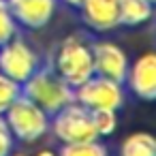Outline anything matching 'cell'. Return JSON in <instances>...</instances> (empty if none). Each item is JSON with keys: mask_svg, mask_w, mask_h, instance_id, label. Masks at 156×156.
<instances>
[{"mask_svg": "<svg viewBox=\"0 0 156 156\" xmlns=\"http://www.w3.org/2000/svg\"><path fill=\"white\" fill-rule=\"evenodd\" d=\"M22 94L49 115L75 101V88L69 86L54 66H39L22 83Z\"/></svg>", "mask_w": 156, "mask_h": 156, "instance_id": "cell-1", "label": "cell"}, {"mask_svg": "<svg viewBox=\"0 0 156 156\" xmlns=\"http://www.w3.org/2000/svg\"><path fill=\"white\" fill-rule=\"evenodd\" d=\"M51 66L69 86H73V88L81 86L86 79H90L94 75L90 41H86L81 34L64 37L60 41V45L56 47Z\"/></svg>", "mask_w": 156, "mask_h": 156, "instance_id": "cell-2", "label": "cell"}, {"mask_svg": "<svg viewBox=\"0 0 156 156\" xmlns=\"http://www.w3.org/2000/svg\"><path fill=\"white\" fill-rule=\"evenodd\" d=\"M5 122L15 137V141L34 143L43 135L49 133V113H45L39 105H34L30 98L20 94L11 107L5 111Z\"/></svg>", "mask_w": 156, "mask_h": 156, "instance_id": "cell-3", "label": "cell"}, {"mask_svg": "<svg viewBox=\"0 0 156 156\" xmlns=\"http://www.w3.org/2000/svg\"><path fill=\"white\" fill-rule=\"evenodd\" d=\"M49 130L60 143H79L98 139L94 133L90 109L77 101L64 105L54 115H49Z\"/></svg>", "mask_w": 156, "mask_h": 156, "instance_id": "cell-4", "label": "cell"}, {"mask_svg": "<svg viewBox=\"0 0 156 156\" xmlns=\"http://www.w3.org/2000/svg\"><path fill=\"white\" fill-rule=\"evenodd\" d=\"M41 66L39 51L22 37H11L0 45V73H5L20 86Z\"/></svg>", "mask_w": 156, "mask_h": 156, "instance_id": "cell-5", "label": "cell"}, {"mask_svg": "<svg viewBox=\"0 0 156 156\" xmlns=\"http://www.w3.org/2000/svg\"><path fill=\"white\" fill-rule=\"evenodd\" d=\"M75 101L88 109H115L120 111L126 103V92L122 81L109 77L92 75L81 86L75 88Z\"/></svg>", "mask_w": 156, "mask_h": 156, "instance_id": "cell-6", "label": "cell"}, {"mask_svg": "<svg viewBox=\"0 0 156 156\" xmlns=\"http://www.w3.org/2000/svg\"><path fill=\"white\" fill-rule=\"evenodd\" d=\"M92 64H94V75L101 77H109L113 81H122L126 79L128 73V54L124 51V47H120L118 43L109 41V39H101V41H92Z\"/></svg>", "mask_w": 156, "mask_h": 156, "instance_id": "cell-7", "label": "cell"}, {"mask_svg": "<svg viewBox=\"0 0 156 156\" xmlns=\"http://www.w3.org/2000/svg\"><path fill=\"white\" fill-rule=\"evenodd\" d=\"M17 26L28 30H43L58 11V0H7Z\"/></svg>", "mask_w": 156, "mask_h": 156, "instance_id": "cell-8", "label": "cell"}, {"mask_svg": "<svg viewBox=\"0 0 156 156\" xmlns=\"http://www.w3.org/2000/svg\"><path fill=\"white\" fill-rule=\"evenodd\" d=\"M124 81L139 101L152 103L156 98V56L152 51L141 54L133 64H128Z\"/></svg>", "mask_w": 156, "mask_h": 156, "instance_id": "cell-9", "label": "cell"}, {"mask_svg": "<svg viewBox=\"0 0 156 156\" xmlns=\"http://www.w3.org/2000/svg\"><path fill=\"white\" fill-rule=\"evenodd\" d=\"M77 11L81 15V22L92 32L105 34L120 28L118 0H83Z\"/></svg>", "mask_w": 156, "mask_h": 156, "instance_id": "cell-10", "label": "cell"}, {"mask_svg": "<svg viewBox=\"0 0 156 156\" xmlns=\"http://www.w3.org/2000/svg\"><path fill=\"white\" fill-rule=\"evenodd\" d=\"M120 26L137 28L154 17V0H118Z\"/></svg>", "mask_w": 156, "mask_h": 156, "instance_id": "cell-11", "label": "cell"}, {"mask_svg": "<svg viewBox=\"0 0 156 156\" xmlns=\"http://www.w3.org/2000/svg\"><path fill=\"white\" fill-rule=\"evenodd\" d=\"M120 156H156V139L147 130H137L120 143Z\"/></svg>", "mask_w": 156, "mask_h": 156, "instance_id": "cell-12", "label": "cell"}, {"mask_svg": "<svg viewBox=\"0 0 156 156\" xmlns=\"http://www.w3.org/2000/svg\"><path fill=\"white\" fill-rule=\"evenodd\" d=\"M92 115V124H94V133L98 139L103 137H111L118 128V111L115 109H90Z\"/></svg>", "mask_w": 156, "mask_h": 156, "instance_id": "cell-13", "label": "cell"}, {"mask_svg": "<svg viewBox=\"0 0 156 156\" xmlns=\"http://www.w3.org/2000/svg\"><path fill=\"white\" fill-rule=\"evenodd\" d=\"M58 156H109V152L101 143V139H92L79 143H62Z\"/></svg>", "mask_w": 156, "mask_h": 156, "instance_id": "cell-14", "label": "cell"}, {"mask_svg": "<svg viewBox=\"0 0 156 156\" xmlns=\"http://www.w3.org/2000/svg\"><path fill=\"white\" fill-rule=\"evenodd\" d=\"M20 94H22V86L11 77H7L5 73H0V115H5V111Z\"/></svg>", "mask_w": 156, "mask_h": 156, "instance_id": "cell-15", "label": "cell"}, {"mask_svg": "<svg viewBox=\"0 0 156 156\" xmlns=\"http://www.w3.org/2000/svg\"><path fill=\"white\" fill-rule=\"evenodd\" d=\"M17 24L11 15V9L7 5V0H0V45H2L5 41H9L11 37L17 34Z\"/></svg>", "mask_w": 156, "mask_h": 156, "instance_id": "cell-16", "label": "cell"}, {"mask_svg": "<svg viewBox=\"0 0 156 156\" xmlns=\"http://www.w3.org/2000/svg\"><path fill=\"white\" fill-rule=\"evenodd\" d=\"M13 143H15V137L11 135L5 118L0 115V156H9L13 152Z\"/></svg>", "mask_w": 156, "mask_h": 156, "instance_id": "cell-17", "label": "cell"}, {"mask_svg": "<svg viewBox=\"0 0 156 156\" xmlns=\"http://www.w3.org/2000/svg\"><path fill=\"white\" fill-rule=\"evenodd\" d=\"M64 5H69V7H73V9H79V5L83 2V0H62Z\"/></svg>", "mask_w": 156, "mask_h": 156, "instance_id": "cell-18", "label": "cell"}, {"mask_svg": "<svg viewBox=\"0 0 156 156\" xmlns=\"http://www.w3.org/2000/svg\"><path fill=\"white\" fill-rule=\"evenodd\" d=\"M34 156H58L54 150H41V152H37Z\"/></svg>", "mask_w": 156, "mask_h": 156, "instance_id": "cell-19", "label": "cell"}, {"mask_svg": "<svg viewBox=\"0 0 156 156\" xmlns=\"http://www.w3.org/2000/svg\"><path fill=\"white\" fill-rule=\"evenodd\" d=\"M9 156H28V154H22V152H11Z\"/></svg>", "mask_w": 156, "mask_h": 156, "instance_id": "cell-20", "label": "cell"}]
</instances>
